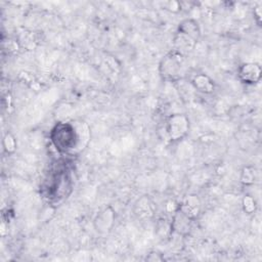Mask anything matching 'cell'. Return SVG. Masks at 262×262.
Segmentation results:
<instances>
[{"label": "cell", "instance_id": "cell-10", "mask_svg": "<svg viewBox=\"0 0 262 262\" xmlns=\"http://www.w3.org/2000/svg\"><path fill=\"white\" fill-rule=\"evenodd\" d=\"M192 220L185 216L179 209L174 212L171 221V231L179 235H185L188 233L191 227ZM172 234V233H171Z\"/></svg>", "mask_w": 262, "mask_h": 262}, {"label": "cell", "instance_id": "cell-2", "mask_svg": "<svg viewBox=\"0 0 262 262\" xmlns=\"http://www.w3.org/2000/svg\"><path fill=\"white\" fill-rule=\"evenodd\" d=\"M186 73V56L172 49L159 63V74L164 81L180 82Z\"/></svg>", "mask_w": 262, "mask_h": 262}, {"label": "cell", "instance_id": "cell-18", "mask_svg": "<svg viewBox=\"0 0 262 262\" xmlns=\"http://www.w3.org/2000/svg\"><path fill=\"white\" fill-rule=\"evenodd\" d=\"M254 15L257 19V23L260 24V20H261V8H260V6H257L256 8H254Z\"/></svg>", "mask_w": 262, "mask_h": 262}, {"label": "cell", "instance_id": "cell-15", "mask_svg": "<svg viewBox=\"0 0 262 262\" xmlns=\"http://www.w3.org/2000/svg\"><path fill=\"white\" fill-rule=\"evenodd\" d=\"M255 181V170L253 167H245L241 174V182L246 185L253 184Z\"/></svg>", "mask_w": 262, "mask_h": 262}, {"label": "cell", "instance_id": "cell-3", "mask_svg": "<svg viewBox=\"0 0 262 262\" xmlns=\"http://www.w3.org/2000/svg\"><path fill=\"white\" fill-rule=\"evenodd\" d=\"M189 120L184 114H173L168 118L166 123V133L172 142L185 138L189 132Z\"/></svg>", "mask_w": 262, "mask_h": 262}, {"label": "cell", "instance_id": "cell-9", "mask_svg": "<svg viewBox=\"0 0 262 262\" xmlns=\"http://www.w3.org/2000/svg\"><path fill=\"white\" fill-rule=\"evenodd\" d=\"M73 123L76 127L78 134V147L76 151V156L81 154L89 144L91 132L88 124L82 120H73Z\"/></svg>", "mask_w": 262, "mask_h": 262}, {"label": "cell", "instance_id": "cell-6", "mask_svg": "<svg viewBox=\"0 0 262 262\" xmlns=\"http://www.w3.org/2000/svg\"><path fill=\"white\" fill-rule=\"evenodd\" d=\"M237 77L241 82L247 85L257 84L262 77L261 67L256 62H245L238 67Z\"/></svg>", "mask_w": 262, "mask_h": 262}, {"label": "cell", "instance_id": "cell-16", "mask_svg": "<svg viewBox=\"0 0 262 262\" xmlns=\"http://www.w3.org/2000/svg\"><path fill=\"white\" fill-rule=\"evenodd\" d=\"M243 209L247 214H252L256 211V202L253 196L251 195H245L243 199Z\"/></svg>", "mask_w": 262, "mask_h": 262}, {"label": "cell", "instance_id": "cell-13", "mask_svg": "<svg viewBox=\"0 0 262 262\" xmlns=\"http://www.w3.org/2000/svg\"><path fill=\"white\" fill-rule=\"evenodd\" d=\"M155 206L151 200L146 196L141 198L135 205V213L140 218H149L154 215Z\"/></svg>", "mask_w": 262, "mask_h": 262}, {"label": "cell", "instance_id": "cell-11", "mask_svg": "<svg viewBox=\"0 0 262 262\" xmlns=\"http://www.w3.org/2000/svg\"><path fill=\"white\" fill-rule=\"evenodd\" d=\"M177 32L181 33V34H183V35H185V36H187L189 38H191L196 43L201 39V28H200V25L196 21V19L191 18V17H187V18L182 19L178 24Z\"/></svg>", "mask_w": 262, "mask_h": 262}, {"label": "cell", "instance_id": "cell-7", "mask_svg": "<svg viewBox=\"0 0 262 262\" xmlns=\"http://www.w3.org/2000/svg\"><path fill=\"white\" fill-rule=\"evenodd\" d=\"M178 209L192 221L195 220L202 211V203L196 194H187L178 204Z\"/></svg>", "mask_w": 262, "mask_h": 262}, {"label": "cell", "instance_id": "cell-8", "mask_svg": "<svg viewBox=\"0 0 262 262\" xmlns=\"http://www.w3.org/2000/svg\"><path fill=\"white\" fill-rule=\"evenodd\" d=\"M190 85L194 90L203 94H212L215 90V83L213 79L204 73H199L192 76Z\"/></svg>", "mask_w": 262, "mask_h": 262}, {"label": "cell", "instance_id": "cell-14", "mask_svg": "<svg viewBox=\"0 0 262 262\" xmlns=\"http://www.w3.org/2000/svg\"><path fill=\"white\" fill-rule=\"evenodd\" d=\"M2 146H3L4 151L7 155H12L15 152L16 147H17V141L12 133H10V132L5 133V135L3 136V139H2Z\"/></svg>", "mask_w": 262, "mask_h": 262}, {"label": "cell", "instance_id": "cell-4", "mask_svg": "<svg viewBox=\"0 0 262 262\" xmlns=\"http://www.w3.org/2000/svg\"><path fill=\"white\" fill-rule=\"evenodd\" d=\"M70 178L68 177L66 171L60 170L57 174L50 177L49 183L47 184L45 190L47 191V198L59 199L67 195V189L70 188Z\"/></svg>", "mask_w": 262, "mask_h": 262}, {"label": "cell", "instance_id": "cell-1", "mask_svg": "<svg viewBox=\"0 0 262 262\" xmlns=\"http://www.w3.org/2000/svg\"><path fill=\"white\" fill-rule=\"evenodd\" d=\"M54 148L62 155L76 156L78 147V135L73 121L57 122L49 134Z\"/></svg>", "mask_w": 262, "mask_h": 262}, {"label": "cell", "instance_id": "cell-12", "mask_svg": "<svg viewBox=\"0 0 262 262\" xmlns=\"http://www.w3.org/2000/svg\"><path fill=\"white\" fill-rule=\"evenodd\" d=\"M196 45V42L193 41L191 38L176 32L174 39H173V49L178 51L179 53L186 56V54L190 53Z\"/></svg>", "mask_w": 262, "mask_h": 262}, {"label": "cell", "instance_id": "cell-5", "mask_svg": "<svg viewBox=\"0 0 262 262\" xmlns=\"http://www.w3.org/2000/svg\"><path fill=\"white\" fill-rule=\"evenodd\" d=\"M116 222V211L111 207L107 206L100 210L93 219V226L96 232L100 234L108 233Z\"/></svg>", "mask_w": 262, "mask_h": 262}, {"label": "cell", "instance_id": "cell-17", "mask_svg": "<svg viewBox=\"0 0 262 262\" xmlns=\"http://www.w3.org/2000/svg\"><path fill=\"white\" fill-rule=\"evenodd\" d=\"M165 9L171 12H178L181 10V3L178 1H169L166 3Z\"/></svg>", "mask_w": 262, "mask_h": 262}]
</instances>
